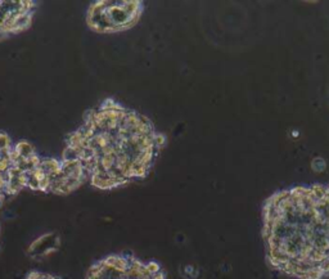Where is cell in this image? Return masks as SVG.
I'll return each mask as SVG.
<instances>
[{
  "label": "cell",
  "instance_id": "277c9868",
  "mask_svg": "<svg viewBox=\"0 0 329 279\" xmlns=\"http://www.w3.org/2000/svg\"><path fill=\"white\" fill-rule=\"evenodd\" d=\"M140 0H98L86 12V25L98 33H116L132 29L142 18Z\"/></svg>",
  "mask_w": 329,
  "mask_h": 279
},
{
  "label": "cell",
  "instance_id": "52a82bcc",
  "mask_svg": "<svg viewBox=\"0 0 329 279\" xmlns=\"http://www.w3.org/2000/svg\"><path fill=\"white\" fill-rule=\"evenodd\" d=\"M61 247V237L58 233H47L33 241L29 247V255L33 259H43L53 254Z\"/></svg>",
  "mask_w": 329,
  "mask_h": 279
},
{
  "label": "cell",
  "instance_id": "8992f818",
  "mask_svg": "<svg viewBox=\"0 0 329 279\" xmlns=\"http://www.w3.org/2000/svg\"><path fill=\"white\" fill-rule=\"evenodd\" d=\"M36 9V1L0 0V40L30 29Z\"/></svg>",
  "mask_w": 329,
  "mask_h": 279
},
{
  "label": "cell",
  "instance_id": "7a4b0ae2",
  "mask_svg": "<svg viewBox=\"0 0 329 279\" xmlns=\"http://www.w3.org/2000/svg\"><path fill=\"white\" fill-rule=\"evenodd\" d=\"M265 259L295 279L329 278V184L287 188L263 205Z\"/></svg>",
  "mask_w": 329,
  "mask_h": 279
},
{
  "label": "cell",
  "instance_id": "6da1fadb",
  "mask_svg": "<svg viewBox=\"0 0 329 279\" xmlns=\"http://www.w3.org/2000/svg\"><path fill=\"white\" fill-rule=\"evenodd\" d=\"M164 146L166 135L147 116L106 98L67 134L61 158L79 162L92 187L112 191L148 177Z\"/></svg>",
  "mask_w": 329,
  "mask_h": 279
},
{
  "label": "cell",
  "instance_id": "3957f363",
  "mask_svg": "<svg viewBox=\"0 0 329 279\" xmlns=\"http://www.w3.org/2000/svg\"><path fill=\"white\" fill-rule=\"evenodd\" d=\"M47 170L33 144H13L8 132L0 130V207L25 188L47 193Z\"/></svg>",
  "mask_w": 329,
  "mask_h": 279
},
{
  "label": "cell",
  "instance_id": "5b68a950",
  "mask_svg": "<svg viewBox=\"0 0 329 279\" xmlns=\"http://www.w3.org/2000/svg\"><path fill=\"white\" fill-rule=\"evenodd\" d=\"M86 279H166L156 261H144L132 254H112L90 266Z\"/></svg>",
  "mask_w": 329,
  "mask_h": 279
}]
</instances>
